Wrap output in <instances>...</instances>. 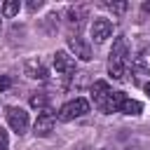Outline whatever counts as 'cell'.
Masks as SVG:
<instances>
[{
	"label": "cell",
	"instance_id": "1",
	"mask_svg": "<svg viewBox=\"0 0 150 150\" xmlns=\"http://www.w3.org/2000/svg\"><path fill=\"white\" fill-rule=\"evenodd\" d=\"M91 101H94V105L101 112H120V105L124 101V94L122 91H112L108 82L98 80L91 87Z\"/></svg>",
	"mask_w": 150,
	"mask_h": 150
},
{
	"label": "cell",
	"instance_id": "2",
	"mask_svg": "<svg viewBox=\"0 0 150 150\" xmlns=\"http://www.w3.org/2000/svg\"><path fill=\"white\" fill-rule=\"evenodd\" d=\"M127 70H129V45H127V38L120 35L112 42V49L108 56V73L112 80H124Z\"/></svg>",
	"mask_w": 150,
	"mask_h": 150
},
{
	"label": "cell",
	"instance_id": "3",
	"mask_svg": "<svg viewBox=\"0 0 150 150\" xmlns=\"http://www.w3.org/2000/svg\"><path fill=\"white\" fill-rule=\"evenodd\" d=\"M89 112V101L87 98H73L68 103H63V108L59 110V120L61 122H70L75 117H82Z\"/></svg>",
	"mask_w": 150,
	"mask_h": 150
},
{
	"label": "cell",
	"instance_id": "4",
	"mask_svg": "<svg viewBox=\"0 0 150 150\" xmlns=\"http://www.w3.org/2000/svg\"><path fill=\"white\" fill-rule=\"evenodd\" d=\"M5 117H7V124L12 127V131H16L19 136L28 131V124H30V120H28V112H26L23 108L9 105V108L5 110Z\"/></svg>",
	"mask_w": 150,
	"mask_h": 150
},
{
	"label": "cell",
	"instance_id": "5",
	"mask_svg": "<svg viewBox=\"0 0 150 150\" xmlns=\"http://www.w3.org/2000/svg\"><path fill=\"white\" fill-rule=\"evenodd\" d=\"M110 35H112V21H110V19L98 16V19H94V21H91V38H94V42H96V45L105 42Z\"/></svg>",
	"mask_w": 150,
	"mask_h": 150
},
{
	"label": "cell",
	"instance_id": "6",
	"mask_svg": "<svg viewBox=\"0 0 150 150\" xmlns=\"http://www.w3.org/2000/svg\"><path fill=\"white\" fill-rule=\"evenodd\" d=\"M54 124H56V115L52 110H40V115L33 124V131H35V136H49Z\"/></svg>",
	"mask_w": 150,
	"mask_h": 150
},
{
	"label": "cell",
	"instance_id": "7",
	"mask_svg": "<svg viewBox=\"0 0 150 150\" xmlns=\"http://www.w3.org/2000/svg\"><path fill=\"white\" fill-rule=\"evenodd\" d=\"M54 68H56V73L59 75H63V77H68V75H73L75 73V59L68 54V52H56L54 54Z\"/></svg>",
	"mask_w": 150,
	"mask_h": 150
},
{
	"label": "cell",
	"instance_id": "8",
	"mask_svg": "<svg viewBox=\"0 0 150 150\" xmlns=\"http://www.w3.org/2000/svg\"><path fill=\"white\" fill-rule=\"evenodd\" d=\"M23 73H26L30 80H40V82L47 80V75H49L47 68H45V63H42L38 56H35V59H28V61L23 63Z\"/></svg>",
	"mask_w": 150,
	"mask_h": 150
},
{
	"label": "cell",
	"instance_id": "9",
	"mask_svg": "<svg viewBox=\"0 0 150 150\" xmlns=\"http://www.w3.org/2000/svg\"><path fill=\"white\" fill-rule=\"evenodd\" d=\"M68 45H70V49L75 52V56H80L82 61H89V59H91V49H89V45H87L82 38L73 35V38H68Z\"/></svg>",
	"mask_w": 150,
	"mask_h": 150
},
{
	"label": "cell",
	"instance_id": "10",
	"mask_svg": "<svg viewBox=\"0 0 150 150\" xmlns=\"http://www.w3.org/2000/svg\"><path fill=\"white\" fill-rule=\"evenodd\" d=\"M134 73H138V75H150V49H143V52H138V56L134 59Z\"/></svg>",
	"mask_w": 150,
	"mask_h": 150
},
{
	"label": "cell",
	"instance_id": "11",
	"mask_svg": "<svg viewBox=\"0 0 150 150\" xmlns=\"http://www.w3.org/2000/svg\"><path fill=\"white\" fill-rule=\"evenodd\" d=\"M141 110H143V103L141 101H134V98H127L124 96V101L120 105V112H124V115H138Z\"/></svg>",
	"mask_w": 150,
	"mask_h": 150
},
{
	"label": "cell",
	"instance_id": "12",
	"mask_svg": "<svg viewBox=\"0 0 150 150\" xmlns=\"http://www.w3.org/2000/svg\"><path fill=\"white\" fill-rule=\"evenodd\" d=\"M19 0H7V2H2V7H0V12L5 14V16H14V14H19Z\"/></svg>",
	"mask_w": 150,
	"mask_h": 150
},
{
	"label": "cell",
	"instance_id": "13",
	"mask_svg": "<svg viewBox=\"0 0 150 150\" xmlns=\"http://www.w3.org/2000/svg\"><path fill=\"white\" fill-rule=\"evenodd\" d=\"M82 16H87V7H70L68 9V21L70 23H80Z\"/></svg>",
	"mask_w": 150,
	"mask_h": 150
},
{
	"label": "cell",
	"instance_id": "14",
	"mask_svg": "<svg viewBox=\"0 0 150 150\" xmlns=\"http://www.w3.org/2000/svg\"><path fill=\"white\" fill-rule=\"evenodd\" d=\"M30 105L33 108H40V110H47V96L45 94H33L30 96Z\"/></svg>",
	"mask_w": 150,
	"mask_h": 150
},
{
	"label": "cell",
	"instance_id": "15",
	"mask_svg": "<svg viewBox=\"0 0 150 150\" xmlns=\"http://www.w3.org/2000/svg\"><path fill=\"white\" fill-rule=\"evenodd\" d=\"M105 7H108L110 12H115V14H122V12L127 9V2H105Z\"/></svg>",
	"mask_w": 150,
	"mask_h": 150
},
{
	"label": "cell",
	"instance_id": "16",
	"mask_svg": "<svg viewBox=\"0 0 150 150\" xmlns=\"http://www.w3.org/2000/svg\"><path fill=\"white\" fill-rule=\"evenodd\" d=\"M0 150H9V136L5 129H0Z\"/></svg>",
	"mask_w": 150,
	"mask_h": 150
},
{
	"label": "cell",
	"instance_id": "17",
	"mask_svg": "<svg viewBox=\"0 0 150 150\" xmlns=\"http://www.w3.org/2000/svg\"><path fill=\"white\" fill-rule=\"evenodd\" d=\"M9 84H12V80H9V77H0V91H2V89H7Z\"/></svg>",
	"mask_w": 150,
	"mask_h": 150
},
{
	"label": "cell",
	"instance_id": "18",
	"mask_svg": "<svg viewBox=\"0 0 150 150\" xmlns=\"http://www.w3.org/2000/svg\"><path fill=\"white\" fill-rule=\"evenodd\" d=\"M40 7H42V2H40V0H38V2H35V0H33V2H28V9H33V12H35V9H40Z\"/></svg>",
	"mask_w": 150,
	"mask_h": 150
},
{
	"label": "cell",
	"instance_id": "19",
	"mask_svg": "<svg viewBox=\"0 0 150 150\" xmlns=\"http://www.w3.org/2000/svg\"><path fill=\"white\" fill-rule=\"evenodd\" d=\"M143 12H145V14H150V2H143Z\"/></svg>",
	"mask_w": 150,
	"mask_h": 150
},
{
	"label": "cell",
	"instance_id": "20",
	"mask_svg": "<svg viewBox=\"0 0 150 150\" xmlns=\"http://www.w3.org/2000/svg\"><path fill=\"white\" fill-rule=\"evenodd\" d=\"M145 91H148V96H150V82H148V84H145Z\"/></svg>",
	"mask_w": 150,
	"mask_h": 150
},
{
	"label": "cell",
	"instance_id": "21",
	"mask_svg": "<svg viewBox=\"0 0 150 150\" xmlns=\"http://www.w3.org/2000/svg\"><path fill=\"white\" fill-rule=\"evenodd\" d=\"M0 26H2V23H0Z\"/></svg>",
	"mask_w": 150,
	"mask_h": 150
}]
</instances>
